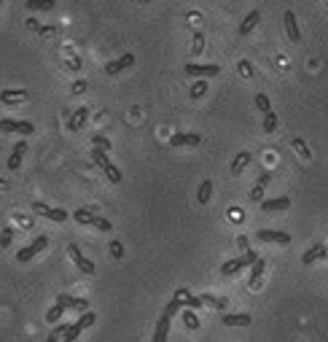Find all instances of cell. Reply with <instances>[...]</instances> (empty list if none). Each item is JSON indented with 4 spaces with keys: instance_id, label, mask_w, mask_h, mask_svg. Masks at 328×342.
Segmentation results:
<instances>
[{
    "instance_id": "cell-15",
    "label": "cell",
    "mask_w": 328,
    "mask_h": 342,
    "mask_svg": "<svg viewBox=\"0 0 328 342\" xmlns=\"http://www.w3.org/2000/svg\"><path fill=\"white\" fill-rule=\"evenodd\" d=\"M25 154H27V143L19 141L17 146H14L11 157H9V170H19V167H22V159H25Z\"/></svg>"
},
{
    "instance_id": "cell-30",
    "label": "cell",
    "mask_w": 328,
    "mask_h": 342,
    "mask_svg": "<svg viewBox=\"0 0 328 342\" xmlns=\"http://www.w3.org/2000/svg\"><path fill=\"white\" fill-rule=\"evenodd\" d=\"M181 310H183V302L173 297V299L167 302V307H164V315H167V318H175L178 313H181Z\"/></svg>"
},
{
    "instance_id": "cell-26",
    "label": "cell",
    "mask_w": 328,
    "mask_h": 342,
    "mask_svg": "<svg viewBox=\"0 0 328 342\" xmlns=\"http://www.w3.org/2000/svg\"><path fill=\"white\" fill-rule=\"evenodd\" d=\"M181 318H183V326H186L189 331H197V329H199V318H197V313H194V310L183 307V310H181Z\"/></svg>"
},
{
    "instance_id": "cell-23",
    "label": "cell",
    "mask_w": 328,
    "mask_h": 342,
    "mask_svg": "<svg viewBox=\"0 0 328 342\" xmlns=\"http://www.w3.org/2000/svg\"><path fill=\"white\" fill-rule=\"evenodd\" d=\"M259 19H261V11H251L245 19H242V25H239V35H251L253 33V27L259 25Z\"/></svg>"
},
{
    "instance_id": "cell-44",
    "label": "cell",
    "mask_w": 328,
    "mask_h": 342,
    "mask_svg": "<svg viewBox=\"0 0 328 342\" xmlns=\"http://www.w3.org/2000/svg\"><path fill=\"white\" fill-rule=\"evenodd\" d=\"M237 245L242 248V251H248V237H239V240H237Z\"/></svg>"
},
{
    "instance_id": "cell-20",
    "label": "cell",
    "mask_w": 328,
    "mask_h": 342,
    "mask_svg": "<svg viewBox=\"0 0 328 342\" xmlns=\"http://www.w3.org/2000/svg\"><path fill=\"white\" fill-rule=\"evenodd\" d=\"M269 181H272L269 173H261V175H259V181H256V186L251 189V199H253V202H261V199H264V189H267Z\"/></svg>"
},
{
    "instance_id": "cell-39",
    "label": "cell",
    "mask_w": 328,
    "mask_h": 342,
    "mask_svg": "<svg viewBox=\"0 0 328 342\" xmlns=\"http://www.w3.org/2000/svg\"><path fill=\"white\" fill-rule=\"evenodd\" d=\"M205 92H207V84H205V81H199V84H194V87H191L189 95H191L194 100H199L202 95H205Z\"/></svg>"
},
{
    "instance_id": "cell-40",
    "label": "cell",
    "mask_w": 328,
    "mask_h": 342,
    "mask_svg": "<svg viewBox=\"0 0 328 342\" xmlns=\"http://www.w3.org/2000/svg\"><path fill=\"white\" fill-rule=\"evenodd\" d=\"M293 146H296V151H299L304 159H309V149H307V146H304V141H301V138H293Z\"/></svg>"
},
{
    "instance_id": "cell-8",
    "label": "cell",
    "mask_w": 328,
    "mask_h": 342,
    "mask_svg": "<svg viewBox=\"0 0 328 342\" xmlns=\"http://www.w3.org/2000/svg\"><path fill=\"white\" fill-rule=\"evenodd\" d=\"M218 73H221V67H218V65H197V62H189V65H186V76H191V79L218 76Z\"/></svg>"
},
{
    "instance_id": "cell-21",
    "label": "cell",
    "mask_w": 328,
    "mask_h": 342,
    "mask_svg": "<svg viewBox=\"0 0 328 342\" xmlns=\"http://www.w3.org/2000/svg\"><path fill=\"white\" fill-rule=\"evenodd\" d=\"M202 305H207V307H215V310H221V313H226V307H229V299L226 297H213V294H202Z\"/></svg>"
},
{
    "instance_id": "cell-17",
    "label": "cell",
    "mask_w": 328,
    "mask_h": 342,
    "mask_svg": "<svg viewBox=\"0 0 328 342\" xmlns=\"http://www.w3.org/2000/svg\"><path fill=\"white\" fill-rule=\"evenodd\" d=\"M245 267H248V261L242 259V256H239V259H229V261L221 267V275H223V278H234L237 272H242Z\"/></svg>"
},
{
    "instance_id": "cell-41",
    "label": "cell",
    "mask_w": 328,
    "mask_h": 342,
    "mask_svg": "<svg viewBox=\"0 0 328 342\" xmlns=\"http://www.w3.org/2000/svg\"><path fill=\"white\" fill-rule=\"evenodd\" d=\"M111 256H113V259H121V256H124V245L119 243V240H113V243H111Z\"/></svg>"
},
{
    "instance_id": "cell-34",
    "label": "cell",
    "mask_w": 328,
    "mask_h": 342,
    "mask_svg": "<svg viewBox=\"0 0 328 342\" xmlns=\"http://www.w3.org/2000/svg\"><path fill=\"white\" fill-rule=\"evenodd\" d=\"M264 129H267V132H275L277 129V113L275 111L264 113Z\"/></svg>"
},
{
    "instance_id": "cell-10",
    "label": "cell",
    "mask_w": 328,
    "mask_h": 342,
    "mask_svg": "<svg viewBox=\"0 0 328 342\" xmlns=\"http://www.w3.org/2000/svg\"><path fill=\"white\" fill-rule=\"evenodd\" d=\"M135 65V54H124L121 59H113V62H108L105 65V73L108 76H119L121 71H127V67Z\"/></svg>"
},
{
    "instance_id": "cell-13",
    "label": "cell",
    "mask_w": 328,
    "mask_h": 342,
    "mask_svg": "<svg viewBox=\"0 0 328 342\" xmlns=\"http://www.w3.org/2000/svg\"><path fill=\"white\" fill-rule=\"evenodd\" d=\"M264 269H267V261L264 259H256L253 264H251V281H248V289H259L261 286V278H264Z\"/></svg>"
},
{
    "instance_id": "cell-32",
    "label": "cell",
    "mask_w": 328,
    "mask_h": 342,
    "mask_svg": "<svg viewBox=\"0 0 328 342\" xmlns=\"http://www.w3.org/2000/svg\"><path fill=\"white\" fill-rule=\"evenodd\" d=\"M62 315H65V307H62L59 302H57V305H54V307L49 310V313H46V321H49V323H59V318H62Z\"/></svg>"
},
{
    "instance_id": "cell-14",
    "label": "cell",
    "mask_w": 328,
    "mask_h": 342,
    "mask_svg": "<svg viewBox=\"0 0 328 342\" xmlns=\"http://www.w3.org/2000/svg\"><path fill=\"white\" fill-rule=\"evenodd\" d=\"M320 259H328V248H325L323 243L312 245L309 251L301 256V264H315V261H320Z\"/></svg>"
},
{
    "instance_id": "cell-24",
    "label": "cell",
    "mask_w": 328,
    "mask_h": 342,
    "mask_svg": "<svg viewBox=\"0 0 328 342\" xmlns=\"http://www.w3.org/2000/svg\"><path fill=\"white\" fill-rule=\"evenodd\" d=\"M251 151H239L237 157H234V162H231V175H239L242 170H245L248 165H251Z\"/></svg>"
},
{
    "instance_id": "cell-22",
    "label": "cell",
    "mask_w": 328,
    "mask_h": 342,
    "mask_svg": "<svg viewBox=\"0 0 328 342\" xmlns=\"http://www.w3.org/2000/svg\"><path fill=\"white\" fill-rule=\"evenodd\" d=\"M87 119H89V108H78V111L70 116V124H67L70 132H78L84 124H87Z\"/></svg>"
},
{
    "instance_id": "cell-5",
    "label": "cell",
    "mask_w": 328,
    "mask_h": 342,
    "mask_svg": "<svg viewBox=\"0 0 328 342\" xmlns=\"http://www.w3.org/2000/svg\"><path fill=\"white\" fill-rule=\"evenodd\" d=\"M33 211L38 216H43V219H49V221H67V211H62V208H49V205H43V202H33Z\"/></svg>"
},
{
    "instance_id": "cell-31",
    "label": "cell",
    "mask_w": 328,
    "mask_h": 342,
    "mask_svg": "<svg viewBox=\"0 0 328 342\" xmlns=\"http://www.w3.org/2000/svg\"><path fill=\"white\" fill-rule=\"evenodd\" d=\"M95 321H97V315H95V313H89V310H87V313H81V318L75 321V326L84 331V329H89V326L95 323Z\"/></svg>"
},
{
    "instance_id": "cell-3",
    "label": "cell",
    "mask_w": 328,
    "mask_h": 342,
    "mask_svg": "<svg viewBox=\"0 0 328 342\" xmlns=\"http://www.w3.org/2000/svg\"><path fill=\"white\" fill-rule=\"evenodd\" d=\"M0 132H19V135H33L35 124L33 121H17V119H0Z\"/></svg>"
},
{
    "instance_id": "cell-2",
    "label": "cell",
    "mask_w": 328,
    "mask_h": 342,
    "mask_svg": "<svg viewBox=\"0 0 328 342\" xmlns=\"http://www.w3.org/2000/svg\"><path fill=\"white\" fill-rule=\"evenodd\" d=\"M67 253H70V259H73V264H75V267L84 272V275H95V272H97L95 261H89L87 256H84L81 251H78V245H75V243H70V245H67Z\"/></svg>"
},
{
    "instance_id": "cell-43",
    "label": "cell",
    "mask_w": 328,
    "mask_h": 342,
    "mask_svg": "<svg viewBox=\"0 0 328 342\" xmlns=\"http://www.w3.org/2000/svg\"><path fill=\"white\" fill-rule=\"evenodd\" d=\"M73 92H75V95H81V92H87V81H75V84H73Z\"/></svg>"
},
{
    "instance_id": "cell-33",
    "label": "cell",
    "mask_w": 328,
    "mask_h": 342,
    "mask_svg": "<svg viewBox=\"0 0 328 342\" xmlns=\"http://www.w3.org/2000/svg\"><path fill=\"white\" fill-rule=\"evenodd\" d=\"M256 108H259L261 113H269V111H272V103H269V97L264 95V92H259V95H256Z\"/></svg>"
},
{
    "instance_id": "cell-28",
    "label": "cell",
    "mask_w": 328,
    "mask_h": 342,
    "mask_svg": "<svg viewBox=\"0 0 328 342\" xmlns=\"http://www.w3.org/2000/svg\"><path fill=\"white\" fill-rule=\"evenodd\" d=\"M27 11H54V0H27Z\"/></svg>"
},
{
    "instance_id": "cell-29",
    "label": "cell",
    "mask_w": 328,
    "mask_h": 342,
    "mask_svg": "<svg viewBox=\"0 0 328 342\" xmlns=\"http://www.w3.org/2000/svg\"><path fill=\"white\" fill-rule=\"evenodd\" d=\"M73 219L78 224H87V227H92V219H95V211L92 208H78V211L73 213Z\"/></svg>"
},
{
    "instance_id": "cell-11",
    "label": "cell",
    "mask_w": 328,
    "mask_h": 342,
    "mask_svg": "<svg viewBox=\"0 0 328 342\" xmlns=\"http://www.w3.org/2000/svg\"><path fill=\"white\" fill-rule=\"evenodd\" d=\"M291 208V199L288 197H275V199H261V211L264 213H280Z\"/></svg>"
},
{
    "instance_id": "cell-42",
    "label": "cell",
    "mask_w": 328,
    "mask_h": 342,
    "mask_svg": "<svg viewBox=\"0 0 328 342\" xmlns=\"http://www.w3.org/2000/svg\"><path fill=\"white\" fill-rule=\"evenodd\" d=\"M67 326H70V323H57V329H54L51 334H54V337H65V331H67Z\"/></svg>"
},
{
    "instance_id": "cell-45",
    "label": "cell",
    "mask_w": 328,
    "mask_h": 342,
    "mask_svg": "<svg viewBox=\"0 0 328 342\" xmlns=\"http://www.w3.org/2000/svg\"><path fill=\"white\" fill-rule=\"evenodd\" d=\"M46 342H62L59 337H54V334H49V339H46Z\"/></svg>"
},
{
    "instance_id": "cell-9",
    "label": "cell",
    "mask_w": 328,
    "mask_h": 342,
    "mask_svg": "<svg viewBox=\"0 0 328 342\" xmlns=\"http://www.w3.org/2000/svg\"><path fill=\"white\" fill-rule=\"evenodd\" d=\"M256 237H259L261 243H280V245L291 243V235H288V232H277V229H261Z\"/></svg>"
},
{
    "instance_id": "cell-36",
    "label": "cell",
    "mask_w": 328,
    "mask_h": 342,
    "mask_svg": "<svg viewBox=\"0 0 328 342\" xmlns=\"http://www.w3.org/2000/svg\"><path fill=\"white\" fill-rule=\"evenodd\" d=\"M92 143H95V149H100V151H111V141H108V138L105 135H95V138H92Z\"/></svg>"
},
{
    "instance_id": "cell-4",
    "label": "cell",
    "mask_w": 328,
    "mask_h": 342,
    "mask_svg": "<svg viewBox=\"0 0 328 342\" xmlns=\"http://www.w3.org/2000/svg\"><path fill=\"white\" fill-rule=\"evenodd\" d=\"M46 245H49V237H46V235L35 237V240H33V243H30L27 248H22V251L17 253V261H22V264H25V261H30V259H33V256H38V253H41Z\"/></svg>"
},
{
    "instance_id": "cell-18",
    "label": "cell",
    "mask_w": 328,
    "mask_h": 342,
    "mask_svg": "<svg viewBox=\"0 0 328 342\" xmlns=\"http://www.w3.org/2000/svg\"><path fill=\"white\" fill-rule=\"evenodd\" d=\"M221 321H223V326H251V315L248 313H223Z\"/></svg>"
},
{
    "instance_id": "cell-37",
    "label": "cell",
    "mask_w": 328,
    "mask_h": 342,
    "mask_svg": "<svg viewBox=\"0 0 328 342\" xmlns=\"http://www.w3.org/2000/svg\"><path fill=\"white\" fill-rule=\"evenodd\" d=\"M14 240V227H3V232H0V248H9Z\"/></svg>"
},
{
    "instance_id": "cell-19",
    "label": "cell",
    "mask_w": 328,
    "mask_h": 342,
    "mask_svg": "<svg viewBox=\"0 0 328 342\" xmlns=\"http://www.w3.org/2000/svg\"><path fill=\"white\" fill-rule=\"evenodd\" d=\"M22 100H27V92L25 89H3V92H0V103H6V105L22 103Z\"/></svg>"
},
{
    "instance_id": "cell-38",
    "label": "cell",
    "mask_w": 328,
    "mask_h": 342,
    "mask_svg": "<svg viewBox=\"0 0 328 342\" xmlns=\"http://www.w3.org/2000/svg\"><path fill=\"white\" fill-rule=\"evenodd\" d=\"M78 334H81V329H78L75 323H70V326H67V331H65V337H62V339H65V342H75V339H78Z\"/></svg>"
},
{
    "instance_id": "cell-25",
    "label": "cell",
    "mask_w": 328,
    "mask_h": 342,
    "mask_svg": "<svg viewBox=\"0 0 328 342\" xmlns=\"http://www.w3.org/2000/svg\"><path fill=\"white\" fill-rule=\"evenodd\" d=\"M170 321H173V318H167V315H161V318H159V323H156V331H153V342H167Z\"/></svg>"
},
{
    "instance_id": "cell-1",
    "label": "cell",
    "mask_w": 328,
    "mask_h": 342,
    "mask_svg": "<svg viewBox=\"0 0 328 342\" xmlns=\"http://www.w3.org/2000/svg\"><path fill=\"white\" fill-rule=\"evenodd\" d=\"M92 159H95L97 165H100V170H103V173H105V178H108V181H111V183H121V170L116 167L111 159H108V154H105V151L95 149V151H92Z\"/></svg>"
},
{
    "instance_id": "cell-16",
    "label": "cell",
    "mask_w": 328,
    "mask_h": 342,
    "mask_svg": "<svg viewBox=\"0 0 328 342\" xmlns=\"http://www.w3.org/2000/svg\"><path fill=\"white\" fill-rule=\"evenodd\" d=\"M175 299H181L183 307H189V310H199V307H202V299L194 297L189 289H178V291H175Z\"/></svg>"
},
{
    "instance_id": "cell-6",
    "label": "cell",
    "mask_w": 328,
    "mask_h": 342,
    "mask_svg": "<svg viewBox=\"0 0 328 342\" xmlns=\"http://www.w3.org/2000/svg\"><path fill=\"white\" fill-rule=\"evenodd\" d=\"M202 143V135H197V132H175L173 138H170V146L173 149H183V146H199Z\"/></svg>"
},
{
    "instance_id": "cell-12",
    "label": "cell",
    "mask_w": 328,
    "mask_h": 342,
    "mask_svg": "<svg viewBox=\"0 0 328 342\" xmlns=\"http://www.w3.org/2000/svg\"><path fill=\"white\" fill-rule=\"evenodd\" d=\"M283 22H285V33H288V38H291L293 43H299V41H301V33H299V22H296V14H293V11H285V14H283Z\"/></svg>"
},
{
    "instance_id": "cell-35",
    "label": "cell",
    "mask_w": 328,
    "mask_h": 342,
    "mask_svg": "<svg viewBox=\"0 0 328 342\" xmlns=\"http://www.w3.org/2000/svg\"><path fill=\"white\" fill-rule=\"evenodd\" d=\"M92 227L100 229V232H111V229H113V224L108 221V219H103V216H95V219H92Z\"/></svg>"
},
{
    "instance_id": "cell-7",
    "label": "cell",
    "mask_w": 328,
    "mask_h": 342,
    "mask_svg": "<svg viewBox=\"0 0 328 342\" xmlns=\"http://www.w3.org/2000/svg\"><path fill=\"white\" fill-rule=\"evenodd\" d=\"M57 302L65 310H75V313H87L89 310V302L87 299H81V297H70V294H59Z\"/></svg>"
},
{
    "instance_id": "cell-27",
    "label": "cell",
    "mask_w": 328,
    "mask_h": 342,
    "mask_svg": "<svg viewBox=\"0 0 328 342\" xmlns=\"http://www.w3.org/2000/svg\"><path fill=\"white\" fill-rule=\"evenodd\" d=\"M210 197H213V181H210V178H207V181H202V183H199L197 202H199V205H207V202H210Z\"/></svg>"
}]
</instances>
